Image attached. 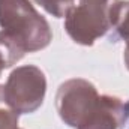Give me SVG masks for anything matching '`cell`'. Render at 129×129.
Wrapping results in <instances>:
<instances>
[{
  "label": "cell",
  "mask_w": 129,
  "mask_h": 129,
  "mask_svg": "<svg viewBox=\"0 0 129 129\" xmlns=\"http://www.w3.org/2000/svg\"><path fill=\"white\" fill-rule=\"evenodd\" d=\"M0 54L11 68L26 53L50 45L53 33L47 20L29 0H0Z\"/></svg>",
  "instance_id": "obj_2"
},
{
  "label": "cell",
  "mask_w": 129,
  "mask_h": 129,
  "mask_svg": "<svg viewBox=\"0 0 129 129\" xmlns=\"http://www.w3.org/2000/svg\"><path fill=\"white\" fill-rule=\"evenodd\" d=\"M38 5H41L48 14L54 15L56 18L66 17L69 9L74 6L75 0H35Z\"/></svg>",
  "instance_id": "obj_7"
},
{
  "label": "cell",
  "mask_w": 129,
  "mask_h": 129,
  "mask_svg": "<svg viewBox=\"0 0 129 129\" xmlns=\"http://www.w3.org/2000/svg\"><path fill=\"white\" fill-rule=\"evenodd\" d=\"M110 29H114L129 44V0H114L108 9Z\"/></svg>",
  "instance_id": "obj_5"
},
{
  "label": "cell",
  "mask_w": 129,
  "mask_h": 129,
  "mask_svg": "<svg viewBox=\"0 0 129 129\" xmlns=\"http://www.w3.org/2000/svg\"><path fill=\"white\" fill-rule=\"evenodd\" d=\"M125 63L129 69V44H126V50H125Z\"/></svg>",
  "instance_id": "obj_8"
},
{
  "label": "cell",
  "mask_w": 129,
  "mask_h": 129,
  "mask_svg": "<svg viewBox=\"0 0 129 129\" xmlns=\"http://www.w3.org/2000/svg\"><path fill=\"white\" fill-rule=\"evenodd\" d=\"M114 0H80L66 14L64 29L81 45H93L98 38L110 30L108 9Z\"/></svg>",
  "instance_id": "obj_4"
},
{
  "label": "cell",
  "mask_w": 129,
  "mask_h": 129,
  "mask_svg": "<svg viewBox=\"0 0 129 129\" xmlns=\"http://www.w3.org/2000/svg\"><path fill=\"white\" fill-rule=\"evenodd\" d=\"M0 129H18V114L6 104L0 86Z\"/></svg>",
  "instance_id": "obj_6"
},
{
  "label": "cell",
  "mask_w": 129,
  "mask_h": 129,
  "mask_svg": "<svg viewBox=\"0 0 129 129\" xmlns=\"http://www.w3.org/2000/svg\"><path fill=\"white\" fill-rule=\"evenodd\" d=\"M45 92V75L33 64L14 69L3 86V98L17 114H29L36 111L44 102Z\"/></svg>",
  "instance_id": "obj_3"
},
{
  "label": "cell",
  "mask_w": 129,
  "mask_h": 129,
  "mask_svg": "<svg viewBox=\"0 0 129 129\" xmlns=\"http://www.w3.org/2000/svg\"><path fill=\"white\" fill-rule=\"evenodd\" d=\"M3 69H6V63H5V60H3V57H2V54H0V74H2Z\"/></svg>",
  "instance_id": "obj_9"
},
{
  "label": "cell",
  "mask_w": 129,
  "mask_h": 129,
  "mask_svg": "<svg viewBox=\"0 0 129 129\" xmlns=\"http://www.w3.org/2000/svg\"><path fill=\"white\" fill-rule=\"evenodd\" d=\"M59 116L75 129H117L129 117V102L99 96L96 87L83 78L68 80L56 96Z\"/></svg>",
  "instance_id": "obj_1"
}]
</instances>
